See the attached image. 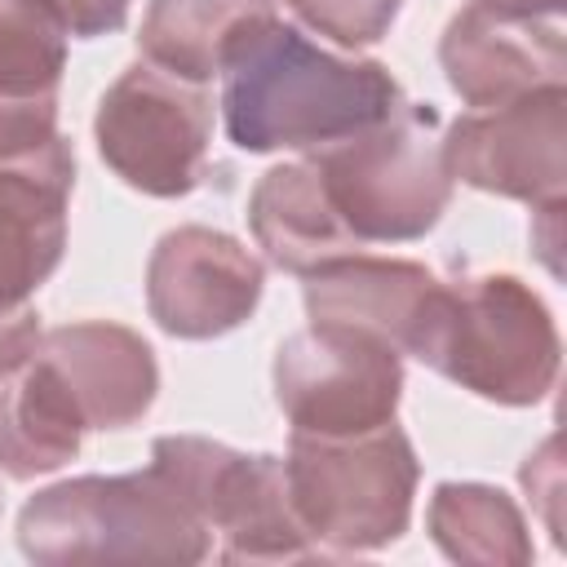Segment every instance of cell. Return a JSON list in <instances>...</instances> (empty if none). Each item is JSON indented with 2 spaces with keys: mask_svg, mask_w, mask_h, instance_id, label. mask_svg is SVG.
<instances>
[{
  "mask_svg": "<svg viewBox=\"0 0 567 567\" xmlns=\"http://www.w3.org/2000/svg\"><path fill=\"white\" fill-rule=\"evenodd\" d=\"M217 80L226 137L248 155H310L377 124L403 102L385 62L328 53L279 18L252 22L226 49Z\"/></svg>",
  "mask_w": 567,
  "mask_h": 567,
  "instance_id": "obj_1",
  "label": "cell"
},
{
  "mask_svg": "<svg viewBox=\"0 0 567 567\" xmlns=\"http://www.w3.org/2000/svg\"><path fill=\"white\" fill-rule=\"evenodd\" d=\"M341 226L363 244H408L439 226L452 204L443 120L430 102H399L377 124L306 155Z\"/></svg>",
  "mask_w": 567,
  "mask_h": 567,
  "instance_id": "obj_5",
  "label": "cell"
},
{
  "mask_svg": "<svg viewBox=\"0 0 567 567\" xmlns=\"http://www.w3.org/2000/svg\"><path fill=\"white\" fill-rule=\"evenodd\" d=\"M408 354L501 408H536L558 381L554 315L518 275L439 279Z\"/></svg>",
  "mask_w": 567,
  "mask_h": 567,
  "instance_id": "obj_2",
  "label": "cell"
},
{
  "mask_svg": "<svg viewBox=\"0 0 567 567\" xmlns=\"http://www.w3.org/2000/svg\"><path fill=\"white\" fill-rule=\"evenodd\" d=\"M84 434L89 421L75 394L53 363L31 350V359L0 381V474L13 483L53 474L80 456Z\"/></svg>",
  "mask_w": 567,
  "mask_h": 567,
  "instance_id": "obj_16",
  "label": "cell"
},
{
  "mask_svg": "<svg viewBox=\"0 0 567 567\" xmlns=\"http://www.w3.org/2000/svg\"><path fill=\"white\" fill-rule=\"evenodd\" d=\"M261 18H275V0H151L137 49L177 80L213 84L226 49Z\"/></svg>",
  "mask_w": 567,
  "mask_h": 567,
  "instance_id": "obj_17",
  "label": "cell"
},
{
  "mask_svg": "<svg viewBox=\"0 0 567 567\" xmlns=\"http://www.w3.org/2000/svg\"><path fill=\"white\" fill-rule=\"evenodd\" d=\"M452 182L474 190L549 204L567 186V89H536L505 106L465 111L443 133Z\"/></svg>",
  "mask_w": 567,
  "mask_h": 567,
  "instance_id": "obj_9",
  "label": "cell"
},
{
  "mask_svg": "<svg viewBox=\"0 0 567 567\" xmlns=\"http://www.w3.org/2000/svg\"><path fill=\"white\" fill-rule=\"evenodd\" d=\"M18 545L35 563H199L213 536L151 461L133 474H84L35 492L18 514Z\"/></svg>",
  "mask_w": 567,
  "mask_h": 567,
  "instance_id": "obj_3",
  "label": "cell"
},
{
  "mask_svg": "<svg viewBox=\"0 0 567 567\" xmlns=\"http://www.w3.org/2000/svg\"><path fill=\"white\" fill-rule=\"evenodd\" d=\"M416 478V447L399 421L359 434L292 430L284 456V492L315 558L394 545L412 523Z\"/></svg>",
  "mask_w": 567,
  "mask_h": 567,
  "instance_id": "obj_4",
  "label": "cell"
},
{
  "mask_svg": "<svg viewBox=\"0 0 567 567\" xmlns=\"http://www.w3.org/2000/svg\"><path fill=\"white\" fill-rule=\"evenodd\" d=\"M439 66L465 111L505 106L536 89L563 84V27L545 18H509L470 0L452 13L439 40Z\"/></svg>",
  "mask_w": 567,
  "mask_h": 567,
  "instance_id": "obj_11",
  "label": "cell"
},
{
  "mask_svg": "<svg viewBox=\"0 0 567 567\" xmlns=\"http://www.w3.org/2000/svg\"><path fill=\"white\" fill-rule=\"evenodd\" d=\"M434 284L439 275L421 261L350 252L306 275V315L310 323L363 328L408 354Z\"/></svg>",
  "mask_w": 567,
  "mask_h": 567,
  "instance_id": "obj_14",
  "label": "cell"
},
{
  "mask_svg": "<svg viewBox=\"0 0 567 567\" xmlns=\"http://www.w3.org/2000/svg\"><path fill=\"white\" fill-rule=\"evenodd\" d=\"M483 9H496V13H509V18H545V22H558L563 4L567 0H474Z\"/></svg>",
  "mask_w": 567,
  "mask_h": 567,
  "instance_id": "obj_25",
  "label": "cell"
},
{
  "mask_svg": "<svg viewBox=\"0 0 567 567\" xmlns=\"http://www.w3.org/2000/svg\"><path fill=\"white\" fill-rule=\"evenodd\" d=\"M208 84L177 80L151 62H133L102 93L93 142L102 164L151 199H182L204 182L213 142Z\"/></svg>",
  "mask_w": 567,
  "mask_h": 567,
  "instance_id": "obj_6",
  "label": "cell"
},
{
  "mask_svg": "<svg viewBox=\"0 0 567 567\" xmlns=\"http://www.w3.org/2000/svg\"><path fill=\"white\" fill-rule=\"evenodd\" d=\"M425 527L452 563L523 567L536 554L514 496L492 483H439L425 509Z\"/></svg>",
  "mask_w": 567,
  "mask_h": 567,
  "instance_id": "obj_18",
  "label": "cell"
},
{
  "mask_svg": "<svg viewBox=\"0 0 567 567\" xmlns=\"http://www.w3.org/2000/svg\"><path fill=\"white\" fill-rule=\"evenodd\" d=\"M75 186V151L53 137L44 151L0 164V319L31 310L66 252V204Z\"/></svg>",
  "mask_w": 567,
  "mask_h": 567,
  "instance_id": "obj_12",
  "label": "cell"
},
{
  "mask_svg": "<svg viewBox=\"0 0 567 567\" xmlns=\"http://www.w3.org/2000/svg\"><path fill=\"white\" fill-rule=\"evenodd\" d=\"M523 487L532 505L540 509V523L554 545H563V461H558V434H549L523 465Z\"/></svg>",
  "mask_w": 567,
  "mask_h": 567,
  "instance_id": "obj_21",
  "label": "cell"
},
{
  "mask_svg": "<svg viewBox=\"0 0 567 567\" xmlns=\"http://www.w3.org/2000/svg\"><path fill=\"white\" fill-rule=\"evenodd\" d=\"M275 403L297 434H359L394 421L403 354L346 323H310L275 350Z\"/></svg>",
  "mask_w": 567,
  "mask_h": 567,
  "instance_id": "obj_8",
  "label": "cell"
},
{
  "mask_svg": "<svg viewBox=\"0 0 567 567\" xmlns=\"http://www.w3.org/2000/svg\"><path fill=\"white\" fill-rule=\"evenodd\" d=\"M35 4L62 27V35L75 40H97L120 31L133 9V0H35Z\"/></svg>",
  "mask_w": 567,
  "mask_h": 567,
  "instance_id": "obj_22",
  "label": "cell"
},
{
  "mask_svg": "<svg viewBox=\"0 0 567 567\" xmlns=\"http://www.w3.org/2000/svg\"><path fill=\"white\" fill-rule=\"evenodd\" d=\"M66 35L35 0H0V97L58 102Z\"/></svg>",
  "mask_w": 567,
  "mask_h": 567,
  "instance_id": "obj_19",
  "label": "cell"
},
{
  "mask_svg": "<svg viewBox=\"0 0 567 567\" xmlns=\"http://www.w3.org/2000/svg\"><path fill=\"white\" fill-rule=\"evenodd\" d=\"M151 461L182 487L208 536H217V558L226 563L315 558L284 492V456L235 452L199 434H164L151 443Z\"/></svg>",
  "mask_w": 567,
  "mask_h": 567,
  "instance_id": "obj_7",
  "label": "cell"
},
{
  "mask_svg": "<svg viewBox=\"0 0 567 567\" xmlns=\"http://www.w3.org/2000/svg\"><path fill=\"white\" fill-rule=\"evenodd\" d=\"M35 350L66 381L89 430H128L151 412L159 394L155 350L124 323H106V319L62 323L40 332Z\"/></svg>",
  "mask_w": 567,
  "mask_h": 567,
  "instance_id": "obj_13",
  "label": "cell"
},
{
  "mask_svg": "<svg viewBox=\"0 0 567 567\" xmlns=\"http://www.w3.org/2000/svg\"><path fill=\"white\" fill-rule=\"evenodd\" d=\"M266 266L235 235L177 226L146 261V310L177 341H213L244 328L261 301Z\"/></svg>",
  "mask_w": 567,
  "mask_h": 567,
  "instance_id": "obj_10",
  "label": "cell"
},
{
  "mask_svg": "<svg viewBox=\"0 0 567 567\" xmlns=\"http://www.w3.org/2000/svg\"><path fill=\"white\" fill-rule=\"evenodd\" d=\"M536 226H532V248L540 257V266L558 279L563 275V261H558V248H563V199H549V204H536Z\"/></svg>",
  "mask_w": 567,
  "mask_h": 567,
  "instance_id": "obj_24",
  "label": "cell"
},
{
  "mask_svg": "<svg viewBox=\"0 0 567 567\" xmlns=\"http://www.w3.org/2000/svg\"><path fill=\"white\" fill-rule=\"evenodd\" d=\"M248 226L257 248L288 275H310L337 257L368 252L332 213L315 164L301 155L292 164H275L248 195Z\"/></svg>",
  "mask_w": 567,
  "mask_h": 567,
  "instance_id": "obj_15",
  "label": "cell"
},
{
  "mask_svg": "<svg viewBox=\"0 0 567 567\" xmlns=\"http://www.w3.org/2000/svg\"><path fill=\"white\" fill-rule=\"evenodd\" d=\"M284 4L292 9V18L306 31L328 35L341 49L377 44L403 9V0H284Z\"/></svg>",
  "mask_w": 567,
  "mask_h": 567,
  "instance_id": "obj_20",
  "label": "cell"
},
{
  "mask_svg": "<svg viewBox=\"0 0 567 567\" xmlns=\"http://www.w3.org/2000/svg\"><path fill=\"white\" fill-rule=\"evenodd\" d=\"M35 346H40V319H35V310H22L13 319H0V381L9 372H18L31 359Z\"/></svg>",
  "mask_w": 567,
  "mask_h": 567,
  "instance_id": "obj_23",
  "label": "cell"
}]
</instances>
